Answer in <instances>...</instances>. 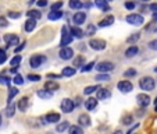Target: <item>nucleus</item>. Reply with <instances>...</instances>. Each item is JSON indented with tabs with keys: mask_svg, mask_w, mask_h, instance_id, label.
Returning <instances> with one entry per match:
<instances>
[{
	"mask_svg": "<svg viewBox=\"0 0 157 134\" xmlns=\"http://www.w3.org/2000/svg\"><path fill=\"white\" fill-rule=\"evenodd\" d=\"M7 60V55H6V52L3 51V49H0V64H3L4 62Z\"/></svg>",
	"mask_w": 157,
	"mask_h": 134,
	"instance_id": "42",
	"label": "nucleus"
},
{
	"mask_svg": "<svg viewBox=\"0 0 157 134\" xmlns=\"http://www.w3.org/2000/svg\"><path fill=\"white\" fill-rule=\"evenodd\" d=\"M67 128H70V122H67V120H65V122H61V123H59V124H57L56 131H57V133H64Z\"/></svg>",
	"mask_w": 157,
	"mask_h": 134,
	"instance_id": "27",
	"label": "nucleus"
},
{
	"mask_svg": "<svg viewBox=\"0 0 157 134\" xmlns=\"http://www.w3.org/2000/svg\"><path fill=\"white\" fill-rule=\"evenodd\" d=\"M117 88H118L122 94H128V92H131V91L133 89V85H132V83H131V81L122 80V81H120V83L117 84Z\"/></svg>",
	"mask_w": 157,
	"mask_h": 134,
	"instance_id": "7",
	"label": "nucleus"
},
{
	"mask_svg": "<svg viewBox=\"0 0 157 134\" xmlns=\"http://www.w3.org/2000/svg\"><path fill=\"white\" fill-rule=\"evenodd\" d=\"M149 9H150L151 11H157V3H153V4H150V6H149Z\"/></svg>",
	"mask_w": 157,
	"mask_h": 134,
	"instance_id": "54",
	"label": "nucleus"
},
{
	"mask_svg": "<svg viewBox=\"0 0 157 134\" xmlns=\"http://www.w3.org/2000/svg\"><path fill=\"white\" fill-rule=\"evenodd\" d=\"M96 106H98V99H96V98H89L88 101L85 102L86 110H93Z\"/></svg>",
	"mask_w": 157,
	"mask_h": 134,
	"instance_id": "25",
	"label": "nucleus"
},
{
	"mask_svg": "<svg viewBox=\"0 0 157 134\" xmlns=\"http://www.w3.org/2000/svg\"><path fill=\"white\" fill-rule=\"evenodd\" d=\"M27 15L29 18H35V20H39L42 17L40 11H38V10H29V11H27Z\"/></svg>",
	"mask_w": 157,
	"mask_h": 134,
	"instance_id": "31",
	"label": "nucleus"
},
{
	"mask_svg": "<svg viewBox=\"0 0 157 134\" xmlns=\"http://www.w3.org/2000/svg\"><path fill=\"white\" fill-rule=\"evenodd\" d=\"M68 134H83L82 126H70Z\"/></svg>",
	"mask_w": 157,
	"mask_h": 134,
	"instance_id": "28",
	"label": "nucleus"
},
{
	"mask_svg": "<svg viewBox=\"0 0 157 134\" xmlns=\"http://www.w3.org/2000/svg\"><path fill=\"white\" fill-rule=\"evenodd\" d=\"M154 112H157V105H156V106H154Z\"/></svg>",
	"mask_w": 157,
	"mask_h": 134,
	"instance_id": "60",
	"label": "nucleus"
},
{
	"mask_svg": "<svg viewBox=\"0 0 157 134\" xmlns=\"http://www.w3.org/2000/svg\"><path fill=\"white\" fill-rule=\"evenodd\" d=\"M9 17H10V18H18V17H20V13H14V11H9Z\"/></svg>",
	"mask_w": 157,
	"mask_h": 134,
	"instance_id": "50",
	"label": "nucleus"
},
{
	"mask_svg": "<svg viewBox=\"0 0 157 134\" xmlns=\"http://www.w3.org/2000/svg\"><path fill=\"white\" fill-rule=\"evenodd\" d=\"M96 7H99L100 10H103L104 13L110 11V6L107 4V0H95Z\"/></svg>",
	"mask_w": 157,
	"mask_h": 134,
	"instance_id": "18",
	"label": "nucleus"
},
{
	"mask_svg": "<svg viewBox=\"0 0 157 134\" xmlns=\"http://www.w3.org/2000/svg\"><path fill=\"white\" fill-rule=\"evenodd\" d=\"M113 134H122V131L121 130H117V131H114Z\"/></svg>",
	"mask_w": 157,
	"mask_h": 134,
	"instance_id": "58",
	"label": "nucleus"
},
{
	"mask_svg": "<svg viewBox=\"0 0 157 134\" xmlns=\"http://www.w3.org/2000/svg\"><path fill=\"white\" fill-rule=\"evenodd\" d=\"M89 46L93 49V51H103L106 48V42L103 39H90L89 41Z\"/></svg>",
	"mask_w": 157,
	"mask_h": 134,
	"instance_id": "8",
	"label": "nucleus"
},
{
	"mask_svg": "<svg viewBox=\"0 0 157 134\" xmlns=\"http://www.w3.org/2000/svg\"><path fill=\"white\" fill-rule=\"evenodd\" d=\"M0 25L2 27H7V20L4 17H0Z\"/></svg>",
	"mask_w": 157,
	"mask_h": 134,
	"instance_id": "52",
	"label": "nucleus"
},
{
	"mask_svg": "<svg viewBox=\"0 0 157 134\" xmlns=\"http://www.w3.org/2000/svg\"><path fill=\"white\" fill-rule=\"evenodd\" d=\"M72 21H74L77 25H82L86 21V14L83 11H77L74 14V17H72Z\"/></svg>",
	"mask_w": 157,
	"mask_h": 134,
	"instance_id": "11",
	"label": "nucleus"
},
{
	"mask_svg": "<svg viewBox=\"0 0 157 134\" xmlns=\"http://www.w3.org/2000/svg\"><path fill=\"white\" fill-rule=\"evenodd\" d=\"M59 56L61 57L63 60H70L74 56V51H72L71 48H68V46H64V48H61V51L59 52Z\"/></svg>",
	"mask_w": 157,
	"mask_h": 134,
	"instance_id": "9",
	"label": "nucleus"
},
{
	"mask_svg": "<svg viewBox=\"0 0 157 134\" xmlns=\"http://www.w3.org/2000/svg\"><path fill=\"white\" fill-rule=\"evenodd\" d=\"M44 62H46V57L42 56V55H33V56H31V59H29V64L32 69H39Z\"/></svg>",
	"mask_w": 157,
	"mask_h": 134,
	"instance_id": "3",
	"label": "nucleus"
},
{
	"mask_svg": "<svg viewBox=\"0 0 157 134\" xmlns=\"http://www.w3.org/2000/svg\"><path fill=\"white\" fill-rule=\"evenodd\" d=\"M60 108H61V110L64 112V113H71L72 110H74V108H75V102L71 101V99H68V98H65V99L61 101Z\"/></svg>",
	"mask_w": 157,
	"mask_h": 134,
	"instance_id": "6",
	"label": "nucleus"
},
{
	"mask_svg": "<svg viewBox=\"0 0 157 134\" xmlns=\"http://www.w3.org/2000/svg\"><path fill=\"white\" fill-rule=\"evenodd\" d=\"M124 75L125 77H133V75H136V70H133V69H129V70H127V71L124 73Z\"/></svg>",
	"mask_w": 157,
	"mask_h": 134,
	"instance_id": "44",
	"label": "nucleus"
},
{
	"mask_svg": "<svg viewBox=\"0 0 157 134\" xmlns=\"http://www.w3.org/2000/svg\"><path fill=\"white\" fill-rule=\"evenodd\" d=\"M24 48H25V42L22 45H20V46H17V48H15V53H20V52L22 51Z\"/></svg>",
	"mask_w": 157,
	"mask_h": 134,
	"instance_id": "53",
	"label": "nucleus"
},
{
	"mask_svg": "<svg viewBox=\"0 0 157 134\" xmlns=\"http://www.w3.org/2000/svg\"><path fill=\"white\" fill-rule=\"evenodd\" d=\"M99 73H109V71H113L114 70V64L111 62H100L96 64L95 67Z\"/></svg>",
	"mask_w": 157,
	"mask_h": 134,
	"instance_id": "5",
	"label": "nucleus"
},
{
	"mask_svg": "<svg viewBox=\"0 0 157 134\" xmlns=\"http://www.w3.org/2000/svg\"><path fill=\"white\" fill-rule=\"evenodd\" d=\"M36 21L38 20H35V18H28V20L25 21V31H27V32H32V31L35 30Z\"/></svg>",
	"mask_w": 157,
	"mask_h": 134,
	"instance_id": "15",
	"label": "nucleus"
},
{
	"mask_svg": "<svg viewBox=\"0 0 157 134\" xmlns=\"http://www.w3.org/2000/svg\"><path fill=\"white\" fill-rule=\"evenodd\" d=\"M142 2H150V0H142Z\"/></svg>",
	"mask_w": 157,
	"mask_h": 134,
	"instance_id": "63",
	"label": "nucleus"
},
{
	"mask_svg": "<svg viewBox=\"0 0 157 134\" xmlns=\"http://www.w3.org/2000/svg\"><path fill=\"white\" fill-rule=\"evenodd\" d=\"M139 36H140L139 34H135V35H131L129 38L127 39V42H128V43H135V42H136L138 39H139Z\"/></svg>",
	"mask_w": 157,
	"mask_h": 134,
	"instance_id": "39",
	"label": "nucleus"
},
{
	"mask_svg": "<svg viewBox=\"0 0 157 134\" xmlns=\"http://www.w3.org/2000/svg\"><path fill=\"white\" fill-rule=\"evenodd\" d=\"M83 62H85L83 56H78L77 59H74V67H81L83 64Z\"/></svg>",
	"mask_w": 157,
	"mask_h": 134,
	"instance_id": "38",
	"label": "nucleus"
},
{
	"mask_svg": "<svg viewBox=\"0 0 157 134\" xmlns=\"http://www.w3.org/2000/svg\"><path fill=\"white\" fill-rule=\"evenodd\" d=\"M151 20H153V22H156V21H157V11L153 13V18H151Z\"/></svg>",
	"mask_w": 157,
	"mask_h": 134,
	"instance_id": "55",
	"label": "nucleus"
},
{
	"mask_svg": "<svg viewBox=\"0 0 157 134\" xmlns=\"http://www.w3.org/2000/svg\"><path fill=\"white\" fill-rule=\"evenodd\" d=\"M82 6L83 4L81 0H70V7H71L72 10H79Z\"/></svg>",
	"mask_w": 157,
	"mask_h": 134,
	"instance_id": "29",
	"label": "nucleus"
},
{
	"mask_svg": "<svg viewBox=\"0 0 157 134\" xmlns=\"http://www.w3.org/2000/svg\"><path fill=\"white\" fill-rule=\"evenodd\" d=\"M154 85H156V83H154V80L151 77H143L139 81V87L143 91H153Z\"/></svg>",
	"mask_w": 157,
	"mask_h": 134,
	"instance_id": "2",
	"label": "nucleus"
},
{
	"mask_svg": "<svg viewBox=\"0 0 157 134\" xmlns=\"http://www.w3.org/2000/svg\"><path fill=\"white\" fill-rule=\"evenodd\" d=\"M75 101H77V102H75V106H79V105H81V98H77Z\"/></svg>",
	"mask_w": 157,
	"mask_h": 134,
	"instance_id": "56",
	"label": "nucleus"
},
{
	"mask_svg": "<svg viewBox=\"0 0 157 134\" xmlns=\"http://www.w3.org/2000/svg\"><path fill=\"white\" fill-rule=\"evenodd\" d=\"M17 94H18V89L15 88V87H11V88H10V92H9V102H11L13 98H14Z\"/></svg>",
	"mask_w": 157,
	"mask_h": 134,
	"instance_id": "36",
	"label": "nucleus"
},
{
	"mask_svg": "<svg viewBox=\"0 0 157 134\" xmlns=\"http://www.w3.org/2000/svg\"><path fill=\"white\" fill-rule=\"evenodd\" d=\"M72 34L70 32V30L67 27H63L61 28V42H60V46L61 48H64V46H67V45H70L71 43V41H72Z\"/></svg>",
	"mask_w": 157,
	"mask_h": 134,
	"instance_id": "1",
	"label": "nucleus"
},
{
	"mask_svg": "<svg viewBox=\"0 0 157 134\" xmlns=\"http://www.w3.org/2000/svg\"><path fill=\"white\" fill-rule=\"evenodd\" d=\"M95 66H96V63H95V62H89L88 64H85V66L82 67V69H81V71H82V73H88V71H90V70H92L93 67H95Z\"/></svg>",
	"mask_w": 157,
	"mask_h": 134,
	"instance_id": "34",
	"label": "nucleus"
},
{
	"mask_svg": "<svg viewBox=\"0 0 157 134\" xmlns=\"http://www.w3.org/2000/svg\"><path fill=\"white\" fill-rule=\"evenodd\" d=\"M11 73H17V67H13V69H11Z\"/></svg>",
	"mask_w": 157,
	"mask_h": 134,
	"instance_id": "59",
	"label": "nucleus"
},
{
	"mask_svg": "<svg viewBox=\"0 0 157 134\" xmlns=\"http://www.w3.org/2000/svg\"><path fill=\"white\" fill-rule=\"evenodd\" d=\"M38 6L39 7H46V6H48V0H39Z\"/></svg>",
	"mask_w": 157,
	"mask_h": 134,
	"instance_id": "51",
	"label": "nucleus"
},
{
	"mask_svg": "<svg viewBox=\"0 0 157 134\" xmlns=\"http://www.w3.org/2000/svg\"><path fill=\"white\" fill-rule=\"evenodd\" d=\"M86 32H88L86 35H95V32H96V27H95V25H92V24L88 25V28H86Z\"/></svg>",
	"mask_w": 157,
	"mask_h": 134,
	"instance_id": "40",
	"label": "nucleus"
},
{
	"mask_svg": "<svg viewBox=\"0 0 157 134\" xmlns=\"http://www.w3.org/2000/svg\"><path fill=\"white\" fill-rule=\"evenodd\" d=\"M28 104H29V99L27 98V96H24V98H21L20 101H18V109L21 110V112H25V110L28 109Z\"/></svg>",
	"mask_w": 157,
	"mask_h": 134,
	"instance_id": "20",
	"label": "nucleus"
},
{
	"mask_svg": "<svg viewBox=\"0 0 157 134\" xmlns=\"http://www.w3.org/2000/svg\"><path fill=\"white\" fill-rule=\"evenodd\" d=\"M78 123H79V126H82V127H88V126H90V117H89L88 115H81V116L78 117Z\"/></svg>",
	"mask_w": 157,
	"mask_h": 134,
	"instance_id": "19",
	"label": "nucleus"
},
{
	"mask_svg": "<svg viewBox=\"0 0 157 134\" xmlns=\"http://www.w3.org/2000/svg\"><path fill=\"white\" fill-rule=\"evenodd\" d=\"M75 73H77V70L74 69V67H64L61 71V75L63 77H72V75H75Z\"/></svg>",
	"mask_w": 157,
	"mask_h": 134,
	"instance_id": "26",
	"label": "nucleus"
},
{
	"mask_svg": "<svg viewBox=\"0 0 157 134\" xmlns=\"http://www.w3.org/2000/svg\"><path fill=\"white\" fill-rule=\"evenodd\" d=\"M132 122H133V119L131 115H127V116L122 117V123H124V124H131Z\"/></svg>",
	"mask_w": 157,
	"mask_h": 134,
	"instance_id": "41",
	"label": "nucleus"
},
{
	"mask_svg": "<svg viewBox=\"0 0 157 134\" xmlns=\"http://www.w3.org/2000/svg\"><path fill=\"white\" fill-rule=\"evenodd\" d=\"M13 83H14L15 85H21V84H24V78L21 77L20 74H15L14 78H13Z\"/></svg>",
	"mask_w": 157,
	"mask_h": 134,
	"instance_id": "37",
	"label": "nucleus"
},
{
	"mask_svg": "<svg viewBox=\"0 0 157 134\" xmlns=\"http://www.w3.org/2000/svg\"><path fill=\"white\" fill-rule=\"evenodd\" d=\"M4 41L7 42V46L20 45V38H18L17 35H4Z\"/></svg>",
	"mask_w": 157,
	"mask_h": 134,
	"instance_id": "12",
	"label": "nucleus"
},
{
	"mask_svg": "<svg viewBox=\"0 0 157 134\" xmlns=\"http://www.w3.org/2000/svg\"><path fill=\"white\" fill-rule=\"evenodd\" d=\"M127 22L131 25L139 27V25H142L145 22V20H143V17L140 14H129V15H127Z\"/></svg>",
	"mask_w": 157,
	"mask_h": 134,
	"instance_id": "4",
	"label": "nucleus"
},
{
	"mask_svg": "<svg viewBox=\"0 0 157 134\" xmlns=\"http://www.w3.org/2000/svg\"><path fill=\"white\" fill-rule=\"evenodd\" d=\"M63 6V2H57V3H54L53 6H52V10H60Z\"/></svg>",
	"mask_w": 157,
	"mask_h": 134,
	"instance_id": "47",
	"label": "nucleus"
},
{
	"mask_svg": "<svg viewBox=\"0 0 157 134\" xmlns=\"http://www.w3.org/2000/svg\"><path fill=\"white\" fill-rule=\"evenodd\" d=\"M21 60H22V56H20V55H15V56L11 59L10 64H11V67H18V64L21 63Z\"/></svg>",
	"mask_w": 157,
	"mask_h": 134,
	"instance_id": "32",
	"label": "nucleus"
},
{
	"mask_svg": "<svg viewBox=\"0 0 157 134\" xmlns=\"http://www.w3.org/2000/svg\"><path fill=\"white\" fill-rule=\"evenodd\" d=\"M0 83L9 85V84H10V78L9 77H4V75H0Z\"/></svg>",
	"mask_w": 157,
	"mask_h": 134,
	"instance_id": "46",
	"label": "nucleus"
},
{
	"mask_svg": "<svg viewBox=\"0 0 157 134\" xmlns=\"http://www.w3.org/2000/svg\"><path fill=\"white\" fill-rule=\"evenodd\" d=\"M38 96L40 99H50L53 96V91H49V89L43 88V89H39L38 91Z\"/></svg>",
	"mask_w": 157,
	"mask_h": 134,
	"instance_id": "16",
	"label": "nucleus"
},
{
	"mask_svg": "<svg viewBox=\"0 0 157 134\" xmlns=\"http://www.w3.org/2000/svg\"><path fill=\"white\" fill-rule=\"evenodd\" d=\"M48 78H50V80H57V78H61V75L60 74H48Z\"/></svg>",
	"mask_w": 157,
	"mask_h": 134,
	"instance_id": "49",
	"label": "nucleus"
},
{
	"mask_svg": "<svg viewBox=\"0 0 157 134\" xmlns=\"http://www.w3.org/2000/svg\"><path fill=\"white\" fill-rule=\"evenodd\" d=\"M96 92H98V99H100V101L107 99V98H110V96H111L110 89H107V88H99Z\"/></svg>",
	"mask_w": 157,
	"mask_h": 134,
	"instance_id": "13",
	"label": "nucleus"
},
{
	"mask_svg": "<svg viewBox=\"0 0 157 134\" xmlns=\"http://www.w3.org/2000/svg\"><path fill=\"white\" fill-rule=\"evenodd\" d=\"M70 32L72 34V36H74V38H78V39L83 38V35H85V34H83V31L81 30V28H78V25L70 28Z\"/></svg>",
	"mask_w": 157,
	"mask_h": 134,
	"instance_id": "17",
	"label": "nucleus"
},
{
	"mask_svg": "<svg viewBox=\"0 0 157 134\" xmlns=\"http://www.w3.org/2000/svg\"><path fill=\"white\" fill-rule=\"evenodd\" d=\"M44 120H46L48 123H57L60 120V115L56 113V112H53V113H48L46 117H44Z\"/></svg>",
	"mask_w": 157,
	"mask_h": 134,
	"instance_id": "24",
	"label": "nucleus"
},
{
	"mask_svg": "<svg viewBox=\"0 0 157 134\" xmlns=\"http://www.w3.org/2000/svg\"><path fill=\"white\" fill-rule=\"evenodd\" d=\"M113 22H114V17H113V15H107L106 18H103V20L99 22V27H100V28L109 27V25H111Z\"/></svg>",
	"mask_w": 157,
	"mask_h": 134,
	"instance_id": "23",
	"label": "nucleus"
},
{
	"mask_svg": "<svg viewBox=\"0 0 157 134\" xmlns=\"http://www.w3.org/2000/svg\"><path fill=\"white\" fill-rule=\"evenodd\" d=\"M98 89H99L98 85H89L83 89V94H85V95H90V94H93L95 91H98Z\"/></svg>",
	"mask_w": 157,
	"mask_h": 134,
	"instance_id": "33",
	"label": "nucleus"
},
{
	"mask_svg": "<svg viewBox=\"0 0 157 134\" xmlns=\"http://www.w3.org/2000/svg\"><path fill=\"white\" fill-rule=\"evenodd\" d=\"M0 124H2V115H0Z\"/></svg>",
	"mask_w": 157,
	"mask_h": 134,
	"instance_id": "61",
	"label": "nucleus"
},
{
	"mask_svg": "<svg viewBox=\"0 0 157 134\" xmlns=\"http://www.w3.org/2000/svg\"><path fill=\"white\" fill-rule=\"evenodd\" d=\"M135 7H136V4L133 3V2H127L125 3V9H128V10H133Z\"/></svg>",
	"mask_w": 157,
	"mask_h": 134,
	"instance_id": "45",
	"label": "nucleus"
},
{
	"mask_svg": "<svg viewBox=\"0 0 157 134\" xmlns=\"http://www.w3.org/2000/svg\"><path fill=\"white\" fill-rule=\"evenodd\" d=\"M14 113H15V105L13 102H9V106L6 109V115L9 117H11V116H14Z\"/></svg>",
	"mask_w": 157,
	"mask_h": 134,
	"instance_id": "30",
	"label": "nucleus"
},
{
	"mask_svg": "<svg viewBox=\"0 0 157 134\" xmlns=\"http://www.w3.org/2000/svg\"><path fill=\"white\" fill-rule=\"evenodd\" d=\"M136 101L142 108H146V106H149L151 99H150V96L146 95V94H139V95L136 96Z\"/></svg>",
	"mask_w": 157,
	"mask_h": 134,
	"instance_id": "10",
	"label": "nucleus"
},
{
	"mask_svg": "<svg viewBox=\"0 0 157 134\" xmlns=\"http://www.w3.org/2000/svg\"><path fill=\"white\" fill-rule=\"evenodd\" d=\"M149 46H150V49H153V51H157V39L151 41L150 43H149Z\"/></svg>",
	"mask_w": 157,
	"mask_h": 134,
	"instance_id": "48",
	"label": "nucleus"
},
{
	"mask_svg": "<svg viewBox=\"0 0 157 134\" xmlns=\"http://www.w3.org/2000/svg\"><path fill=\"white\" fill-rule=\"evenodd\" d=\"M138 52H139L138 46H136V45H132V46H129V48L125 51V57H133V56H136Z\"/></svg>",
	"mask_w": 157,
	"mask_h": 134,
	"instance_id": "22",
	"label": "nucleus"
},
{
	"mask_svg": "<svg viewBox=\"0 0 157 134\" xmlns=\"http://www.w3.org/2000/svg\"><path fill=\"white\" fill-rule=\"evenodd\" d=\"M85 7H86V9H90V7H92V4H90V3H86Z\"/></svg>",
	"mask_w": 157,
	"mask_h": 134,
	"instance_id": "57",
	"label": "nucleus"
},
{
	"mask_svg": "<svg viewBox=\"0 0 157 134\" xmlns=\"http://www.w3.org/2000/svg\"><path fill=\"white\" fill-rule=\"evenodd\" d=\"M154 71H156V73H157V67H154Z\"/></svg>",
	"mask_w": 157,
	"mask_h": 134,
	"instance_id": "62",
	"label": "nucleus"
},
{
	"mask_svg": "<svg viewBox=\"0 0 157 134\" xmlns=\"http://www.w3.org/2000/svg\"><path fill=\"white\" fill-rule=\"evenodd\" d=\"M28 80L38 83V81H40V75H39V74H29V75H28Z\"/></svg>",
	"mask_w": 157,
	"mask_h": 134,
	"instance_id": "43",
	"label": "nucleus"
},
{
	"mask_svg": "<svg viewBox=\"0 0 157 134\" xmlns=\"http://www.w3.org/2000/svg\"><path fill=\"white\" fill-rule=\"evenodd\" d=\"M109 78L110 77H109V74H107V73H99V74L95 77V80H98V81H107Z\"/></svg>",
	"mask_w": 157,
	"mask_h": 134,
	"instance_id": "35",
	"label": "nucleus"
},
{
	"mask_svg": "<svg viewBox=\"0 0 157 134\" xmlns=\"http://www.w3.org/2000/svg\"><path fill=\"white\" fill-rule=\"evenodd\" d=\"M49 20L50 21H56V20H60V18L63 17V11L61 10H52L50 13H49Z\"/></svg>",
	"mask_w": 157,
	"mask_h": 134,
	"instance_id": "21",
	"label": "nucleus"
},
{
	"mask_svg": "<svg viewBox=\"0 0 157 134\" xmlns=\"http://www.w3.org/2000/svg\"><path fill=\"white\" fill-rule=\"evenodd\" d=\"M44 88L49 89V91H57V89L60 88V85L56 80H49L44 83Z\"/></svg>",
	"mask_w": 157,
	"mask_h": 134,
	"instance_id": "14",
	"label": "nucleus"
}]
</instances>
